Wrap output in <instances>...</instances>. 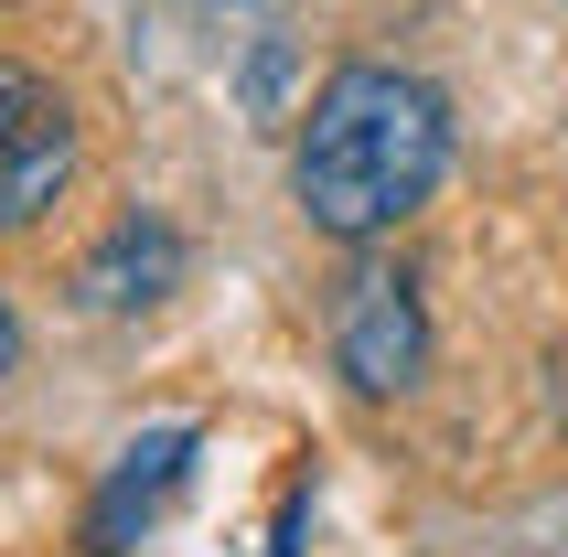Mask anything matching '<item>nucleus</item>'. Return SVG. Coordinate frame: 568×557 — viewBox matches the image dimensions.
Masks as SVG:
<instances>
[{"mask_svg":"<svg viewBox=\"0 0 568 557\" xmlns=\"http://www.w3.org/2000/svg\"><path fill=\"white\" fill-rule=\"evenodd\" d=\"M64 183H75V108L54 97V75L0 64V236H22Z\"/></svg>","mask_w":568,"mask_h":557,"instance_id":"obj_2","label":"nucleus"},{"mask_svg":"<svg viewBox=\"0 0 568 557\" xmlns=\"http://www.w3.org/2000/svg\"><path fill=\"white\" fill-rule=\"evenodd\" d=\"M172 269H183V247H172V225H119V236H108V247L87 257V301H97V311L161 301V290H172Z\"/></svg>","mask_w":568,"mask_h":557,"instance_id":"obj_4","label":"nucleus"},{"mask_svg":"<svg viewBox=\"0 0 568 557\" xmlns=\"http://www.w3.org/2000/svg\"><path fill=\"white\" fill-rule=\"evenodd\" d=\"M440 161H450V108L440 97L418 87V75H397V64H344L312 97V119H301L290 183H301V215L322 236L376 247V236H397L429 204Z\"/></svg>","mask_w":568,"mask_h":557,"instance_id":"obj_1","label":"nucleus"},{"mask_svg":"<svg viewBox=\"0 0 568 557\" xmlns=\"http://www.w3.org/2000/svg\"><path fill=\"white\" fill-rule=\"evenodd\" d=\"M11 343H22V333H11V301H0V375H11Z\"/></svg>","mask_w":568,"mask_h":557,"instance_id":"obj_6","label":"nucleus"},{"mask_svg":"<svg viewBox=\"0 0 568 557\" xmlns=\"http://www.w3.org/2000/svg\"><path fill=\"white\" fill-rule=\"evenodd\" d=\"M183 450H193V429H161V439H140V450H129V472L119 483H108V504H97V557H119L129 547V515H151L161 494H172V472H183Z\"/></svg>","mask_w":568,"mask_h":557,"instance_id":"obj_5","label":"nucleus"},{"mask_svg":"<svg viewBox=\"0 0 568 557\" xmlns=\"http://www.w3.org/2000/svg\"><path fill=\"white\" fill-rule=\"evenodd\" d=\"M429 354V322H418V290L397 269H354L344 301H333V365L365 386V397H397Z\"/></svg>","mask_w":568,"mask_h":557,"instance_id":"obj_3","label":"nucleus"}]
</instances>
